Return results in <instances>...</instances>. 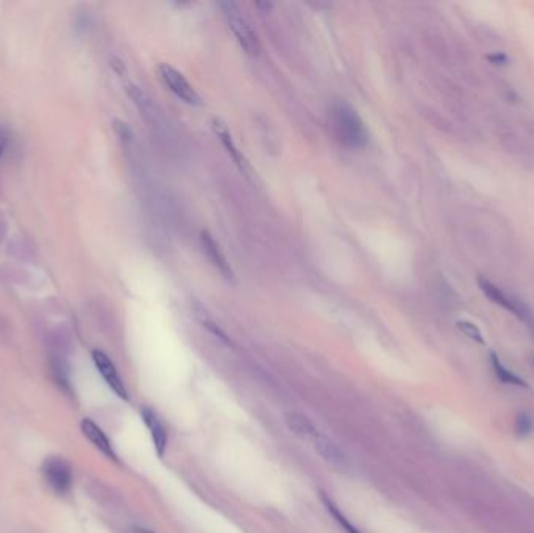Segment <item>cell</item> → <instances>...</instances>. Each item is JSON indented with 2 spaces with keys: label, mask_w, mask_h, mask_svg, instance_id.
Listing matches in <instances>:
<instances>
[{
  "label": "cell",
  "mask_w": 534,
  "mask_h": 533,
  "mask_svg": "<svg viewBox=\"0 0 534 533\" xmlns=\"http://www.w3.org/2000/svg\"><path fill=\"white\" fill-rule=\"evenodd\" d=\"M125 533H155L153 530L147 529V527H141V526H131Z\"/></svg>",
  "instance_id": "d6986e66"
},
{
  "label": "cell",
  "mask_w": 534,
  "mask_h": 533,
  "mask_svg": "<svg viewBox=\"0 0 534 533\" xmlns=\"http://www.w3.org/2000/svg\"><path fill=\"white\" fill-rule=\"evenodd\" d=\"M491 363H492V370L494 374L497 375V379L505 383V385H513V387H519V388H527L528 383L525 382L521 375H517L516 372L509 371L508 367L500 362V358L496 354H491Z\"/></svg>",
  "instance_id": "4fadbf2b"
},
{
  "label": "cell",
  "mask_w": 534,
  "mask_h": 533,
  "mask_svg": "<svg viewBox=\"0 0 534 533\" xmlns=\"http://www.w3.org/2000/svg\"><path fill=\"white\" fill-rule=\"evenodd\" d=\"M194 315H195V318H197L199 323L203 327H205L208 332L213 333L216 336V338L227 341L225 333L221 330V328H219V325L214 323V319L208 315V311L205 308L200 307V305H195V307H194Z\"/></svg>",
  "instance_id": "5bb4252c"
},
{
  "label": "cell",
  "mask_w": 534,
  "mask_h": 533,
  "mask_svg": "<svg viewBox=\"0 0 534 533\" xmlns=\"http://www.w3.org/2000/svg\"><path fill=\"white\" fill-rule=\"evenodd\" d=\"M219 6H221L225 19L229 22V27L242 47V50L250 55V57H256L260 53V41H258V36L254 28L250 27L249 21L241 14L238 5L233 2H222Z\"/></svg>",
  "instance_id": "7a4b0ae2"
},
{
  "label": "cell",
  "mask_w": 534,
  "mask_h": 533,
  "mask_svg": "<svg viewBox=\"0 0 534 533\" xmlns=\"http://www.w3.org/2000/svg\"><path fill=\"white\" fill-rule=\"evenodd\" d=\"M478 286H480L481 293L488 297V299L492 302L498 305V307L508 310L509 313H513V315H516L519 319L525 321V318H527L530 315V308L525 305L522 301L516 299V297L506 294L505 291H501V289L494 285L491 280L484 279V277H478Z\"/></svg>",
  "instance_id": "5b68a950"
},
{
  "label": "cell",
  "mask_w": 534,
  "mask_h": 533,
  "mask_svg": "<svg viewBox=\"0 0 534 533\" xmlns=\"http://www.w3.org/2000/svg\"><path fill=\"white\" fill-rule=\"evenodd\" d=\"M486 58H488V61L492 63V65H496V66H506L508 63H509L506 55L505 53H498V52L497 53H491Z\"/></svg>",
  "instance_id": "e0dca14e"
},
{
  "label": "cell",
  "mask_w": 534,
  "mask_h": 533,
  "mask_svg": "<svg viewBox=\"0 0 534 533\" xmlns=\"http://www.w3.org/2000/svg\"><path fill=\"white\" fill-rule=\"evenodd\" d=\"M91 355H92V362H94V365H96L99 374L102 375V379L105 380V383L109 387V389H111L117 397H121L122 401H129V399H130L129 389H127V387H125L121 374H119V371H117V367L114 366V363L111 362V358H109L105 354V352H102L99 349L92 350Z\"/></svg>",
  "instance_id": "8992f818"
},
{
  "label": "cell",
  "mask_w": 534,
  "mask_h": 533,
  "mask_svg": "<svg viewBox=\"0 0 534 533\" xmlns=\"http://www.w3.org/2000/svg\"><path fill=\"white\" fill-rule=\"evenodd\" d=\"M80 429H82L83 435L86 436V440H88L94 446V448L99 449L109 460L117 461V453H116V451L113 448L111 440H109V438L107 436V434L96 424V422H94L89 418H85L82 421Z\"/></svg>",
  "instance_id": "ba28073f"
},
{
  "label": "cell",
  "mask_w": 534,
  "mask_h": 533,
  "mask_svg": "<svg viewBox=\"0 0 534 533\" xmlns=\"http://www.w3.org/2000/svg\"><path fill=\"white\" fill-rule=\"evenodd\" d=\"M202 242H203V247H205V252L209 255L211 262L214 263L216 268L221 271L225 277H231V268L230 264L227 263V258L225 255L222 254V250L219 249L217 242L213 239V237H209L208 233L203 232L202 233Z\"/></svg>",
  "instance_id": "7c38bea8"
},
{
  "label": "cell",
  "mask_w": 534,
  "mask_h": 533,
  "mask_svg": "<svg viewBox=\"0 0 534 533\" xmlns=\"http://www.w3.org/2000/svg\"><path fill=\"white\" fill-rule=\"evenodd\" d=\"M6 144H8V138H6V133L4 130L2 125H0V158L4 156V152L6 149Z\"/></svg>",
  "instance_id": "ac0fdd59"
},
{
  "label": "cell",
  "mask_w": 534,
  "mask_h": 533,
  "mask_svg": "<svg viewBox=\"0 0 534 533\" xmlns=\"http://www.w3.org/2000/svg\"><path fill=\"white\" fill-rule=\"evenodd\" d=\"M514 432L519 438H527L533 432V418L528 413H519L514 421Z\"/></svg>",
  "instance_id": "9a60e30c"
},
{
  "label": "cell",
  "mask_w": 534,
  "mask_h": 533,
  "mask_svg": "<svg viewBox=\"0 0 534 533\" xmlns=\"http://www.w3.org/2000/svg\"><path fill=\"white\" fill-rule=\"evenodd\" d=\"M285 422H286V426H288L290 432H293L295 436H298L303 441H311L312 443L320 435L316 424H314V422L308 416H305L303 413L289 411V413L285 414Z\"/></svg>",
  "instance_id": "30bf717a"
},
{
  "label": "cell",
  "mask_w": 534,
  "mask_h": 533,
  "mask_svg": "<svg viewBox=\"0 0 534 533\" xmlns=\"http://www.w3.org/2000/svg\"><path fill=\"white\" fill-rule=\"evenodd\" d=\"M457 327L459 328V330L464 333L467 338H470L475 343H480V344H484V338H483V333L480 332V328H478L474 323H470V321H458L457 323Z\"/></svg>",
  "instance_id": "2e32d148"
},
{
  "label": "cell",
  "mask_w": 534,
  "mask_h": 533,
  "mask_svg": "<svg viewBox=\"0 0 534 533\" xmlns=\"http://www.w3.org/2000/svg\"><path fill=\"white\" fill-rule=\"evenodd\" d=\"M141 419H143L144 426L148 430V435L152 438L156 456L163 458L169 444L168 429L164 426L163 419L158 416V413L151 409V407H143V409H141Z\"/></svg>",
  "instance_id": "52a82bcc"
},
{
  "label": "cell",
  "mask_w": 534,
  "mask_h": 533,
  "mask_svg": "<svg viewBox=\"0 0 534 533\" xmlns=\"http://www.w3.org/2000/svg\"><path fill=\"white\" fill-rule=\"evenodd\" d=\"M43 475L47 485L58 496H65L72 488V468L62 457H49L43 463Z\"/></svg>",
  "instance_id": "3957f363"
},
{
  "label": "cell",
  "mask_w": 534,
  "mask_h": 533,
  "mask_svg": "<svg viewBox=\"0 0 534 533\" xmlns=\"http://www.w3.org/2000/svg\"><path fill=\"white\" fill-rule=\"evenodd\" d=\"M158 74L163 83L168 86V90L174 94L175 97H178L187 105H192V107L202 105V97L199 96V92L194 90V86L187 82L185 75L182 72H178L174 66L164 63V65H160Z\"/></svg>",
  "instance_id": "277c9868"
},
{
  "label": "cell",
  "mask_w": 534,
  "mask_h": 533,
  "mask_svg": "<svg viewBox=\"0 0 534 533\" xmlns=\"http://www.w3.org/2000/svg\"><path fill=\"white\" fill-rule=\"evenodd\" d=\"M333 124L337 138L347 147L361 149L367 144V130L358 113L344 102L333 107Z\"/></svg>",
  "instance_id": "6da1fadb"
},
{
  "label": "cell",
  "mask_w": 534,
  "mask_h": 533,
  "mask_svg": "<svg viewBox=\"0 0 534 533\" xmlns=\"http://www.w3.org/2000/svg\"><path fill=\"white\" fill-rule=\"evenodd\" d=\"M213 129L216 131V135L219 136V139H221L224 147L227 149V152L230 154L233 161L238 164V168L241 169L242 174H246V177H250V174H252V169H250L247 160L244 158V155L238 151V147L236 144H234L231 133L229 127H227V124H224L221 119H213Z\"/></svg>",
  "instance_id": "9c48e42d"
},
{
  "label": "cell",
  "mask_w": 534,
  "mask_h": 533,
  "mask_svg": "<svg viewBox=\"0 0 534 533\" xmlns=\"http://www.w3.org/2000/svg\"><path fill=\"white\" fill-rule=\"evenodd\" d=\"M312 444L316 452L327 461L328 465H332L334 468L347 466V456H345L339 446H337L333 440H329L328 436L320 434L316 440L312 441Z\"/></svg>",
  "instance_id": "8fae6325"
}]
</instances>
